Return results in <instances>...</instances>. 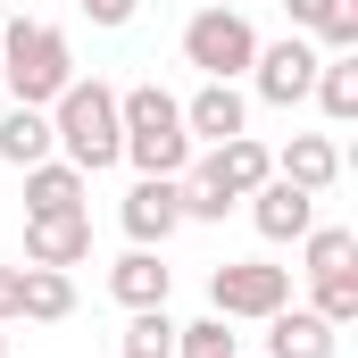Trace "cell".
Segmentation results:
<instances>
[{"instance_id": "cell-24", "label": "cell", "mask_w": 358, "mask_h": 358, "mask_svg": "<svg viewBox=\"0 0 358 358\" xmlns=\"http://www.w3.org/2000/svg\"><path fill=\"white\" fill-rule=\"evenodd\" d=\"M17 283H25V267H0V325H17Z\"/></svg>"}, {"instance_id": "cell-27", "label": "cell", "mask_w": 358, "mask_h": 358, "mask_svg": "<svg viewBox=\"0 0 358 358\" xmlns=\"http://www.w3.org/2000/svg\"><path fill=\"white\" fill-rule=\"evenodd\" d=\"M0 108H8V92H0Z\"/></svg>"}, {"instance_id": "cell-8", "label": "cell", "mask_w": 358, "mask_h": 358, "mask_svg": "<svg viewBox=\"0 0 358 358\" xmlns=\"http://www.w3.org/2000/svg\"><path fill=\"white\" fill-rule=\"evenodd\" d=\"M183 134H192V150H200V142H234V134H250V100H242V84H208V76H200V92L183 100Z\"/></svg>"}, {"instance_id": "cell-23", "label": "cell", "mask_w": 358, "mask_h": 358, "mask_svg": "<svg viewBox=\"0 0 358 358\" xmlns=\"http://www.w3.org/2000/svg\"><path fill=\"white\" fill-rule=\"evenodd\" d=\"M134 8H142V0H84V17H92V25H108V34L134 25Z\"/></svg>"}, {"instance_id": "cell-4", "label": "cell", "mask_w": 358, "mask_h": 358, "mask_svg": "<svg viewBox=\"0 0 358 358\" xmlns=\"http://www.w3.org/2000/svg\"><path fill=\"white\" fill-rule=\"evenodd\" d=\"M283 300H292V267H267V259H225L208 275V308L225 325H267Z\"/></svg>"}, {"instance_id": "cell-16", "label": "cell", "mask_w": 358, "mask_h": 358, "mask_svg": "<svg viewBox=\"0 0 358 358\" xmlns=\"http://www.w3.org/2000/svg\"><path fill=\"white\" fill-rule=\"evenodd\" d=\"M17 317H34V325L76 317V275H67V267H25V283H17Z\"/></svg>"}, {"instance_id": "cell-11", "label": "cell", "mask_w": 358, "mask_h": 358, "mask_svg": "<svg viewBox=\"0 0 358 358\" xmlns=\"http://www.w3.org/2000/svg\"><path fill=\"white\" fill-rule=\"evenodd\" d=\"M334 350H342V334H334L317 308H292V300H283L267 317V358H334Z\"/></svg>"}, {"instance_id": "cell-26", "label": "cell", "mask_w": 358, "mask_h": 358, "mask_svg": "<svg viewBox=\"0 0 358 358\" xmlns=\"http://www.w3.org/2000/svg\"><path fill=\"white\" fill-rule=\"evenodd\" d=\"M0 358H8V334H0Z\"/></svg>"}, {"instance_id": "cell-1", "label": "cell", "mask_w": 358, "mask_h": 358, "mask_svg": "<svg viewBox=\"0 0 358 358\" xmlns=\"http://www.w3.org/2000/svg\"><path fill=\"white\" fill-rule=\"evenodd\" d=\"M50 142L67 150V167H84V176H108L117 159H125V125H117V92L100 84V76H76V84L50 100Z\"/></svg>"}, {"instance_id": "cell-20", "label": "cell", "mask_w": 358, "mask_h": 358, "mask_svg": "<svg viewBox=\"0 0 358 358\" xmlns=\"http://www.w3.org/2000/svg\"><path fill=\"white\" fill-rule=\"evenodd\" d=\"M117 358H176V317H167V308H134Z\"/></svg>"}, {"instance_id": "cell-17", "label": "cell", "mask_w": 358, "mask_h": 358, "mask_svg": "<svg viewBox=\"0 0 358 358\" xmlns=\"http://www.w3.org/2000/svg\"><path fill=\"white\" fill-rule=\"evenodd\" d=\"M167 283H176V275L159 267V250H125V259L108 267V292H117L125 308H167Z\"/></svg>"}, {"instance_id": "cell-19", "label": "cell", "mask_w": 358, "mask_h": 358, "mask_svg": "<svg viewBox=\"0 0 358 358\" xmlns=\"http://www.w3.org/2000/svg\"><path fill=\"white\" fill-rule=\"evenodd\" d=\"M358 267V234L350 225H308L300 234V275H350Z\"/></svg>"}, {"instance_id": "cell-3", "label": "cell", "mask_w": 358, "mask_h": 358, "mask_svg": "<svg viewBox=\"0 0 358 358\" xmlns=\"http://www.w3.org/2000/svg\"><path fill=\"white\" fill-rule=\"evenodd\" d=\"M183 59H192L208 84H234V76H250V59H259V25H250L242 8L208 0V8H192V25H183Z\"/></svg>"}, {"instance_id": "cell-9", "label": "cell", "mask_w": 358, "mask_h": 358, "mask_svg": "<svg viewBox=\"0 0 358 358\" xmlns=\"http://www.w3.org/2000/svg\"><path fill=\"white\" fill-rule=\"evenodd\" d=\"M92 259V217L59 208V217H25V267H84Z\"/></svg>"}, {"instance_id": "cell-13", "label": "cell", "mask_w": 358, "mask_h": 358, "mask_svg": "<svg viewBox=\"0 0 358 358\" xmlns=\"http://www.w3.org/2000/svg\"><path fill=\"white\" fill-rule=\"evenodd\" d=\"M50 150H59V142H50V108H17V100H8V108H0V167L25 176V167H42Z\"/></svg>"}, {"instance_id": "cell-15", "label": "cell", "mask_w": 358, "mask_h": 358, "mask_svg": "<svg viewBox=\"0 0 358 358\" xmlns=\"http://www.w3.org/2000/svg\"><path fill=\"white\" fill-rule=\"evenodd\" d=\"M92 176L84 167H67V159H42V167H25V217H59V208H84Z\"/></svg>"}, {"instance_id": "cell-25", "label": "cell", "mask_w": 358, "mask_h": 358, "mask_svg": "<svg viewBox=\"0 0 358 358\" xmlns=\"http://www.w3.org/2000/svg\"><path fill=\"white\" fill-rule=\"evenodd\" d=\"M0 25H8V0H0Z\"/></svg>"}, {"instance_id": "cell-2", "label": "cell", "mask_w": 358, "mask_h": 358, "mask_svg": "<svg viewBox=\"0 0 358 358\" xmlns=\"http://www.w3.org/2000/svg\"><path fill=\"white\" fill-rule=\"evenodd\" d=\"M76 84V50L59 25H34V17H8L0 25V92L17 108H50L59 92Z\"/></svg>"}, {"instance_id": "cell-5", "label": "cell", "mask_w": 358, "mask_h": 358, "mask_svg": "<svg viewBox=\"0 0 358 358\" xmlns=\"http://www.w3.org/2000/svg\"><path fill=\"white\" fill-rule=\"evenodd\" d=\"M317 42L308 34H283V42H259V59H250V92L267 100V108H300L308 84H317Z\"/></svg>"}, {"instance_id": "cell-28", "label": "cell", "mask_w": 358, "mask_h": 358, "mask_svg": "<svg viewBox=\"0 0 358 358\" xmlns=\"http://www.w3.org/2000/svg\"><path fill=\"white\" fill-rule=\"evenodd\" d=\"M200 8H208V0H200Z\"/></svg>"}, {"instance_id": "cell-7", "label": "cell", "mask_w": 358, "mask_h": 358, "mask_svg": "<svg viewBox=\"0 0 358 358\" xmlns=\"http://www.w3.org/2000/svg\"><path fill=\"white\" fill-rule=\"evenodd\" d=\"M117 225L134 234V250H159V242L183 225V192H176V176H134V192L117 200Z\"/></svg>"}, {"instance_id": "cell-22", "label": "cell", "mask_w": 358, "mask_h": 358, "mask_svg": "<svg viewBox=\"0 0 358 358\" xmlns=\"http://www.w3.org/2000/svg\"><path fill=\"white\" fill-rule=\"evenodd\" d=\"M176 358H242V350H234V325L208 308L200 325H176Z\"/></svg>"}, {"instance_id": "cell-18", "label": "cell", "mask_w": 358, "mask_h": 358, "mask_svg": "<svg viewBox=\"0 0 358 358\" xmlns=\"http://www.w3.org/2000/svg\"><path fill=\"white\" fill-rule=\"evenodd\" d=\"M308 100H317L334 125H350V117H358V50H325V59H317V84H308Z\"/></svg>"}, {"instance_id": "cell-6", "label": "cell", "mask_w": 358, "mask_h": 358, "mask_svg": "<svg viewBox=\"0 0 358 358\" xmlns=\"http://www.w3.org/2000/svg\"><path fill=\"white\" fill-rule=\"evenodd\" d=\"M183 176L217 183L225 200H250V192L275 176V150L259 142V134H234V142H208V150H192V167H183Z\"/></svg>"}, {"instance_id": "cell-10", "label": "cell", "mask_w": 358, "mask_h": 358, "mask_svg": "<svg viewBox=\"0 0 358 358\" xmlns=\"http://www.w3.org/2000/svg\"><path fill=\"white\" fill-rule=\"evenodd\" d=\"M250 225H259L267 242H300V234L317 225V192H300V183L267 176L259 192H250Z\"/></svg>"}, {"instance_id": "cell-12", "label": "cell", "mask_w": 358, "mask_h": 358, "mask_svg": "<svg viewBox=\"0 0 358 358\" xmlns=\"http://www.w3.org/2000/svg\"><path fill=\"white\" fill-rule=\"evenodd\" d=\"M275 176L300 183V192H334V183H342V150H334V134H292V142L275 150Z\"/></svg>"}, {"instance_id": "cell-14", "label": "cell", "mask_w": 358, "mask_h": 358, "mask_svg": "<svg viewBox=\"0 0 358 358\" xmlns=\"http://www.w3.org/2000/svg\"><path fill=\"white\" fill-rule=\"evenodd\" d=\"M292 34H308L317 50H358V0H283Z\"/></svg>"}, {"instance_id": "cell-21", "label": "cell", "mask_w": 358, "mask_h": 358, "mask_svg": "<svg viewBox=\"0 0 358 358\" xmlns=\"http://www.w3.org/2000/svg\"><path fill=\"white\" fill-rule=\"evenodd\" d=\"M308 283H317V292H308V308H317L334 334L358 325V267H350V275H308Z\"/></svg>"}]
</instances>
